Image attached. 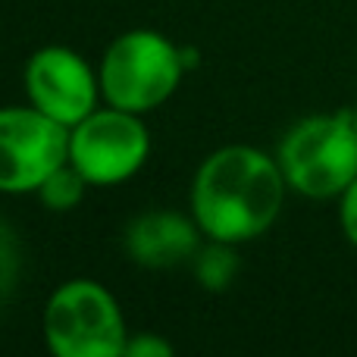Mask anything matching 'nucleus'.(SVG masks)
Instances as JSON below:
<instances>
[{"mask_svg": "<svg viewBox=\"0 0 357 357\" xmlns=\"http://www.w3.org/2000/svg\"><path fill=\"white\" fill-rule=\"evenodd\" d=\"M285 195L289 185L276 154L254 144H222L195 169L188 213L204 238L248 245L273 229Z\"/></svg>", "mask_w": 357, "mask_h": 357, "instance_id": "obj_1", "label": "nucleus"}, {"mask_svg": "<svg viewBox=\"0 0 357 357\" xmlns=\"http://www.w3.org/2000/svg\"><path fill=\"white\" fill-rule=\"evenodd\" d=\"M289 191L333 201L357 178V126L351 110L310 113L285 129L276 148Z\"/></svg>", "mask_w": 357, "mask_h": 357, "instance_id": "obj_2", "label": "nucleus"}, {"mask_svg": "<svg viewBox=\"0 0 357 357\" xmlns=\"http://www.w3.org/2000/svg\"><path fill=\"white\" fill-rule=\"evenodd\" d=\"M182 47L157 29H129L100 54L98 79L104 104L148 116L178 91L185 79Z\"/></svg>", "mask_w": 357, "mask_h": 357, "instance_id": "obj_3", "label": "nucleus"}, {"mask_svg": "<svg viewBox=\"0 0 357 357\" xmlns=\"http://www.w3.org/2000/svg\"><path fill=\"white\" fill-rule=\"evenodd\" d=\"M44 345L56 357H123L129 342L116 295L98 279H66L50 291L41 317Z\"/></svg>", "mask_w": 357, "mask_h": 357, "instance_id": "obj_4", "label": "nucleus"}, {"mask_svg": "<svg viewBox=\"0 0 357 357\" xmlns=\"http://www.w3.org/2000/svg\"><path fill=\"white\" fill-rule=\"evenodd\" d=\"M151 157L144 116L100 104L69 129V163L91 188H116L135 178Z\"/></svg>", "mask_w": 357, "mask_h": 357, "instance_id": "obj_5", "label": "nucleus"}, {"mask_svg": "<svg viewBox=\"0 0 357 357\" xmlns=\"http://www.w3.org/2000/svg\"><path fill=\"white\" fill-rule=\"evenodd\" d=\"M69 160V129L25 100L0 107V195H35Z\"/></svg>", "mask_w": 357, "mask_h": 357, "instance_id": "obj_6", "label": "nucleus"}, {"mask_svg": "<svg viewBox=\"0 0 357 357\" xmlns=\"http://www.w3.org/2000/svg\"><path fill=\"white\" fill-rule=\"evenodd\" d=\"M22 85L25 100L66 129H73L104 104L98 69L66 44L38 47L25 60Z\"/></svg>", "mask_w": 357, "mask_h": 357, "instance_id": "obj_7", "label": "nucleus"}, {"mask_svg": "<svg viewBox=\"0 0 357 357\" xmlns=\"http://www.w3.org/2000/svg\"><path fill=\"white\" fill-rule=\"evenodd\" d=\"M204 245V232L195 216L176 210H144L126 226L123 248L142 270H173L191 264Z\"/></svg>", "mask_w": 357, "mask_h": 357, "instance_id": "obj_8", "label": "nucleus"}, {"mask_svg": "<svg viewBox=\"0 0 357 357\" xmlns=\"http://www.w3.org/2000/svg\"><path fill=\"white\" fill-rule=\"evenodd\" d=\"M238 245H229V241H210L204 238L201 251L191 260V270H195V279L201 282V289L207 291H226L229 285L235 282L241 270L238 260Z\"/></svg>", "mask_w": 357, "mask_h": 357, "instance_id": "obj_9", "label": "nucleus"}, {"mask_svg": "<svg viewBox=\"0 0 357 357\" xmlns=\"http://www.w3.org/2000/svg\"><path fill=\"white\" fill-rule=\"evenodd\" d=\"M88 188H91V185L85 182V176L66 160L63 167H56L54 173L44 178L41 188L35 191V197L50 210V213H69V210H75L82 201H85Z\"/></svg>", "mask_w": 357, "mask_h": 357, "instance_id": "obj_10", "label": "nucleus"}, {"mask_svg": "<svg viewBox=\"0 0 357 357\" xmlns=\"http://www.w3.org/2000/svg\"><path fill=\"white\" fill-rule=\"evenodd\" d=\"M22 276V241L10 222L0 220V307L13 298Z\"/></svg>", "mask_w": 357, "mask_h": 357, "instance_id": "obj_11", "label": "nucleus"}, {"mask_svg": "<svg viewBox=\"0 0 357 357\" xmlns=\"http://www.w3.org/2000/svg\"><path fill=\"white\" fill-rule=\"evenodd\" d=\"M176 348L160 333H129L123 357H173Z\"/></svg>", "mask_w": 357, "mask_h": 357, "instance_id": "obj_12", "label": "nucleus"}, {"mask_svg": "<svg viewBox=\"0 0 357 357\" xmlns=\"http://www.w3.org/2000/svg\"><path fill=\"white\" fill-rule=\"evenodd\" d=\"M339 226H342V235L348 238V245L357 248V178L342 191L339 197Z\"/></svg>", "mask_w": 357, "mask_h": 357, "instance_id": "obj_13", "label": "nucleus"}, {"mask_svg": "<svg viewBox=\"0 0 357 357\" xmlns=\"http://www.w3.org/2000/svg\"><path fill=\"white\" fill-rule=\"evenodd\" d=\"M348 110H351V119H354V126H357V104H354V107H348Z\"/></svg>", "mask_w": 357, "mask_h": 357, "instance_id": "obj_14", "label": "nucleus"}]
</instances>
